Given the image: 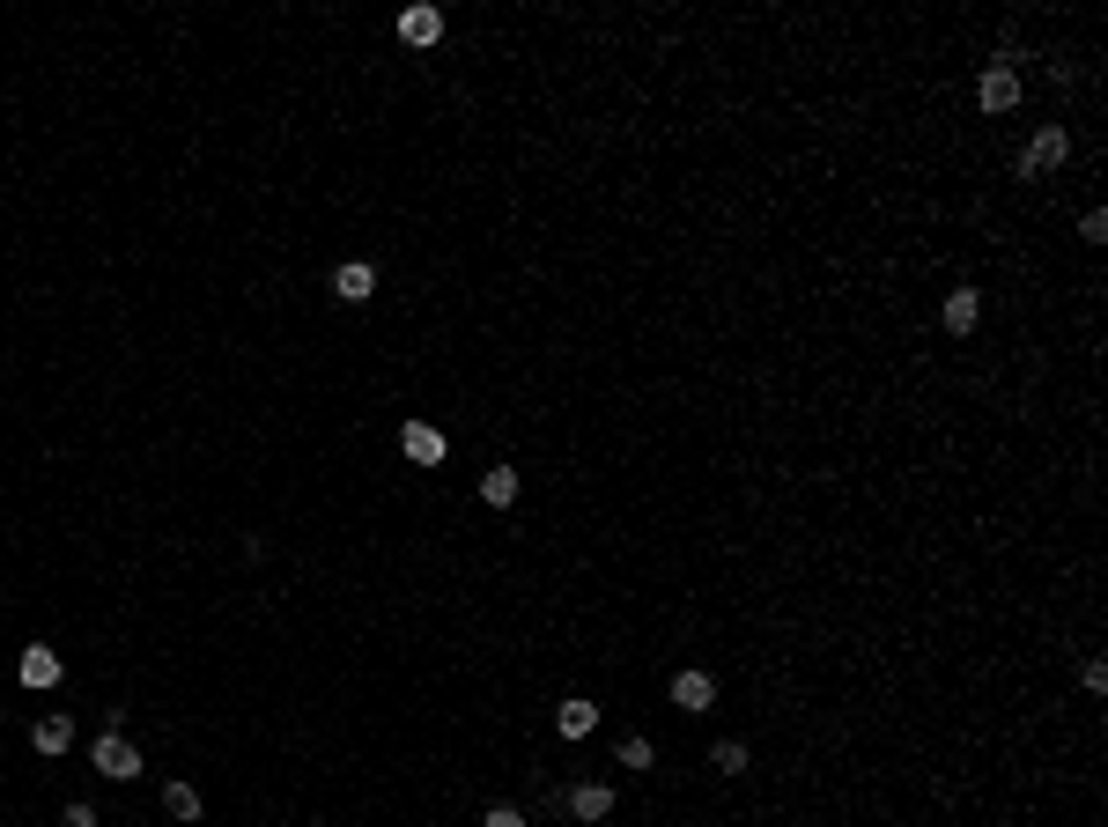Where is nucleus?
Masks as SVG:
<instances>
[{
	"mask_svg": "<svg viewBox=\"0 0 1108 827\" xmlns=\"http://www.w3.org/2000/svg\"><path fill=\"white\" fill-rule=\"evenodd\" d=\"M1064 155H1072V133H1064V126H1042L1028 141V155H1020V178H1050Z\"/></svg>",
	"mask_w": 1108,
	"mask_h": 827,
	"instance_id": "nucleus-1",
	"label": "nucleus"
},
{
	"mask_svg": "<svg viewBox=\"0 0 1108 827\" xmlns=\"http://www.w3.org/2000/svg\"><path fill=\"white\" fill-rule=\"evenodd\" d=\"M89 761H97V776H111V783L141 776V754H133V739H119V731H104L97 747H89Z\"/></svg>",
	"mask_w": 1108,
	"mask_h": 827,
	"instance_id": "nucleus-2",
	"label": "nucleus"
},
{
	"mask_svg": "<svg viewBox=\"0 0 1108 827\" xmlns=\"http://www.w3.org/2000/svg\"><path fill=\"white\" fill-rule=\"evenodd\" d=\"M976 104H983L990 119H1005L1012 104H1020V74H1012L1005 60H990V67H983V82H976Z\"/></svg>",
	"mask_w": 1108,
	"mask_h": 827,
	"instance_id": "nucleus-3",
	"label": "nucleus"
},
{
	"mask_svg": "<svg viewBox=\"0 0 1108 827\" xmlns=\"http://www.w3.org/2000/svg\"><path fill=\"white\" fill-rule=\"evenodd\" d=\"M443 37V8H429V0H415L407 15H399V45H415V52H429Z\"/></svg>",
	"mask_w": 1108,
	"mask_h": 827,
	"instance_id": "nucleus-4",
	"label": "nucleus"
},
{
	"mask_svg": "<svg viewBox=\"0 0 1108 827\" xmlns=\"http://www.w3.org/2000/svg\"><path fill=\"white\" fill-rule=\"evenodd\" d=\"M399 451H407L415 465H443V429H429V421H407V429H399Z\"/></svg>",
	"mask_w": 1108,
	"mask_h": 827,
	"instance_id": "nucleus-5",
	"label": "nucleus"
},
{
	"mask_svg": "<svg viewBox=\"0 0 1108 827\" xmlns=\"http://www.w3.org/2000/svg\"><path fill=\"white\" fill-rule=\"evenodd\" d=\"M333 296H341V303H369V296H377V267H363V259H347V267L333 273Z\"/></svg>",
	"mask_w": 1108,
	"mask_h": 827,
	"instance_id": "nucleus-6",
	"label": "nucleus"
},
{
	"mask_svg": "<svg viewBox=\"0 0 1108 827\" xmlns=\"http://www.w3.org/2000/svg\"><path fill=\"white\" fill-rule=\"evenodd\" d=\"M976 318H983V296H976V289H954V296H946V333H954V341H968V333H976Z\"/></svg>",
	"mask_w": 1108,
	"mask_h": 827,
	"instance_id": "nucleus-7",
	"label": "nucleus"
},
{
	"mask_svg": "<svg viewBox=\"0 0 1108 827\" xmlns=\"http://www.w3.org/2000/svg\"><path fill=\"white\" fill-rule=\"evenodd\" d=\"M591 724H599V709H591V695H569V702L555 709V731H562V739H591Z\"/></svg>",
	"mask_w": 1108,
	"mask_h": 827,
	"instance_id": "nucleus-8",
	"label": "nucleus"
},
{
	"mask_svg": "<svg viewBox=\"0 0 1108 827\" xmlns=\"http://www.w3.org/2000/svg\"><path fill=\"white\" fill-rule=\"evenodd\" d=\"M569 813H577V820H606V813H614V791H606V783H577V791H569Z\"/></svg>",
	"mask_w": 1108,
	"mask_h": 827,
	"instance_id": "nucleus-9",
	"label": "nucleus"
},
{
	"mask_svg": "<svg viewBox=\"0 0 1108 827\" xmlns=\"http://www.w3.org/2000/svg\"><path fill=\"white\" fill-rule=\"evenodd\" d=\"M30 747H37V754H52V761L67 754V747H74V724H67V709H60V717H37V731H30Z\"/></svg>",
	"mask_w": 1108,
	"mask_h": 827,
	"instance_id": "nucleus-10",
	"label": "nucleus"
},
{
	"mask_svg": "<svg viewBox=\"0 0 1108 827\" xmlns=\"http://www.w3.org/2000/svg\"><path fill=\"white\" fill-rule=\"evenodd\" d=\"M481 503H488V511H510L517 503V465H488V473H481Z\"/></svg>",
	"mask_w": 1108,
	"mask_h": 827,
	"instance_id": "nucleus-11",
	"label": "nucleus"
},
{
	"mask_svg": "<svg viewBox=\"0 0 1108 827\" xmlns=\"http://www.w3.org/2000/svg\"><path fill=\"white\" fill-rule=\"evenodd\" d=\"M23 687H60V651L30 643V651H23Z\"/></svg>",
	"mask_w": 1108,
	"mask_h": 827,
	"instance_id": "nucleus-12",
	"label": "nucleus"
},
{
	"mask_svg": "<svg viewBox=\"0 0 1108 827\" xmlns=\"http://www.w3.org/2000/svg\"><path fill=\"white\" fill-rule=\"evenodd\" d=\"M673 702H680V709H710L717 702V680H710V673H680V680H673Z\"/></svg>",
	"mask_w": 1108,
	"mask_h": 827,
	"instance_id": "nucleus-13",
	"label": "nucleus"
},
{
	"mask_svg": "<svg viewBox=\"0 0 1108 827\" xmlns=\"http://www.w3.org/2000/svg\"><path fill=\"white\" fill-rule=\"evenodd\" d=\"M163 813L171 820H200V791L193 783H163Z\"/></svg>",
	"mask_w": 1108,
	"mask_h": 827,
	"instance_id": "nucleus-14",
	"label": "nucleus"
},
{
	"mask_svg": "<svg viewBox=\"0 0 1108 827\" xmlns=\"http://www.w3.org/2000/svg\"><path fill=\"white\" fill-rule=\"evenodd\" d=\"M710 769H717V776H746V747H739V739H717Z\"/></svg>",
	"mask_w": 1108,
	"mask_h": 827,
	"instance_id": "nucleus-15",
	"label": "nucleus"
},
{
	"mask_svg": "<svg viewBox=\"0 0 1108 827\" xmlns=\"http://www.w3.org/2000/svg\"><path fill=\"white\" fill-rule=\"evenodd\" d=\"M650 761H658V754H650V739L628 731V739H621V769H650Z\"/></svg>",
	"mask_w": 1108,
	"mask_h": 827,
	"instance_id": "nucleus-16",
	"label": "nucleus"
},
{
	"mask_svg": "<svg viewBox=\"0 0 1108 827\" xmlns=\"http://www.w3.org/2000/svg\"><path fill=\"white\" fill-rule=\"evenodd\" d=\"M481 827H525V813H517V805H488V813H481Z\"/></svg>",
	"mask_w": 1108,
	"mask_h": 827,
	"instance_id": "nucleus-17",
	"label": "nucleus"
},
{
	"mask_svg": "<svg viewBox=\"0 0 1108 827\" xmlns=\"http://www.w3.org/2000/svg\"><path fill=\"white\" fill-rule=\"evenodd\" d=\"M1079 237H1086V244H1101V237H1108V215H1101V207H1086V222H1079Z\"/></svg>",
	"mask_w": 1108,
	"mask_h": 827,
	"instance_id": "nucleus-18",
	"label": "nucleus"
},
{
	"mask_svg": "<svg viewBox=\"0 0 1108 827\" xmlns=\"http://www.w3.org/2000/svg\"><path fill=\"white\" fill-rule=\"evenodd\" d=\"M67 827H97V805H82V798H74V805H67Z\"/></svg>",
	"mask_w": 1108,
	"mask_h": 827,
	"instance_id": "nucleus-19",
	"label": "nucleus"
}]
</instances>
